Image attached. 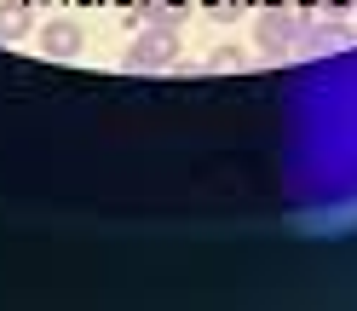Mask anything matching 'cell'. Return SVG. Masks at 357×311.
<instances>
[{
    "label": "cell",
    "instance_id": "obj_1",
    "mask_svg": "<svg viewBox=\"0 0 357 311\" xmlns=\"http://www.w3.org/2000/svg\"><path fill=\"white\" fill-rule=\"evenodd\" d=\"M178 58V24H155V17H139L132 24V47L121 52L127 70H167Z\"/></svg>",
    "mask_w": 357,
    "mask_h": 311
},
{
    "label": "cell",
    "instance_id": "obj_2",
    "mask_svg": "<svg viewBox=\"0 0 357 311\" xmlns=\"http://www.w3.org/2000/svg\"><path fill=\"white\" fill-rule=\"evenodd\" d=\"M254 47H265V52H294V47H305V24L288 6H265L259 17H254Z\"/></svg>",
    "mask_w": 357,
    "mask_h": 311
},
{
    "label": "cell",
    "instance_id": "obj_3",
    "mask_svg": "<svg viewBox=\"0 0 357 311\" xmlns=\"http://www.w3.org/2000/svg\"><path fill=\"white\" fill-rule=\"evenodd\" d=\"M40 52H47V58H75L81 52V24H70V17L40 24Z\"/></svg>",
    "mask_w": 357,
    "mask_h": 311
},
{
    "label": "cell",
    "instance_id": "obj_4",
    "mask_svg": "<svg viewBox=\"0 0 357 311\" xmlns=\"http://www.w3.org/2000/svg\"><path fill=\"white\" fill-rule=\"evenodd\" d=\"M305 40H311V47H323V52L351 47V24H346V17H311V24H305Z\"/></svg>",
    "mask_w": 357,
    "mask_h": 311
},
{
    "label": "cell",
    "instance_id": "obj_5",
    "mask_svg": "<svg viewBox=\"0 0 357 311\" xmlns=\"http://www.w3.org/2000/svg\"><path fill=\"white\" fill-rule=\"evenodd\" d=\"M29 29H35L29 0H0V40H24Z\"/></svg>",
    "mask_w": 357,
    "mask_h": 311
},
{
    "label": "cell",
    "instance_id": "obj_6",
    "mask_svg": "<svg viewBox=\"0 0 357 311\" xmlns=\"http://www.w3.org/2000/svg\"><path fill=\"white\" fill-rule=\"evenodd\" d=\"M208 70H213V75H231V70H242V52H231V47H219V52L208 58Z\"/></svg>",
    "mask_w": 357,
    "mask_h": 311
},
{
    "label": "cell",
    "instance_id": "obj_7",
    "mask_svg": "<svg viewBox=\"0 0 357 311\" xmlns=\"http://www.w3.org/2000/svg\"><path fill=\"white\" fill-rule=\"evenodd\" d=\"M328 6H334V12H351V6H357V0H328Z\"/></svg>",
    "mask_w": 357,
    "mask_h": 311
}]
</instances>
